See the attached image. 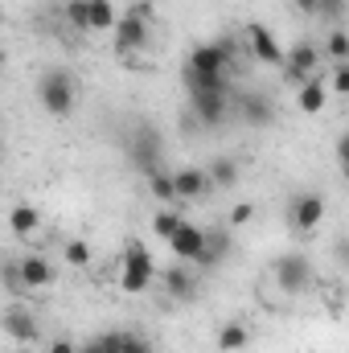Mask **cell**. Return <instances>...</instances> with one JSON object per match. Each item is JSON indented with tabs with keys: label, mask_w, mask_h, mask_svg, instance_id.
Segmentation results:
<instances>
[{
	"label": "cell",
	"mask_w": 349,
	"mask_h": 353,
	"mask_svg": "<svg viewBox=\"0 0 349 353\" xmlns=\"http://www.w3.org/2000/svg\"><path fill=\"white\" fill-rule=\"evenodd\" d=\"M148 37H152V4H148V0H136L132 8H123V12L115 17V25H111V46H115L119 58H132V54H140V50L148 46Z\"/></svg>",
	"instance_id": "obj_1"
},
{
	"label": "cell",
	"mask_w": 349,
	"mask_h": 353,
	"mask_svg": "<svg viewBox=\"0 0 349 353\" xmlns=\"http://www.w3.org/2000/svg\"><path fill=\"white\" fill-rule=\"evenodd\" d=\"M235 37H218V41H201L189 50L181 74H206V79H230V66H235Z\"/></svg>",
	"instance_id": "obj_2"
},
{
	"label": "cell",
	"mask_w": 349,
	"mask_h": 353,
	"mask_svg": "<svg viewBox=\"0 0 349 353\" xmlns=\"http://www.w3.org/2000/svg\"><path fill=\"white\" fill-rule=\"evenodd\" d=\"M157 259H152V251L140 243V239H128L123 243V255H119V292H128V296H140V292H148L152 288V279H157Z\"/></svg>",
	"instance_id": "obj_3"
},
{
	"label": "cell",
	"mask_w": 349,
	"mask_h": 353,
	"mask_svg": "<svg viewBox=\"0 0 349 353\" xmlns=\"http://www.w3.org/2000/svg\"><path fill=\"white\" fill-rule=\"evenodd\" d=\"M37 103H41L46 115L66 119V115L74 111V103H79L74 74H66V70H46V74L37 79Z\"/></svg>",
	"instance_id": "obj_4"
},
{
	"label": "cell",
	"mask_w": 349,
	"mask_h": 353,
	"mask_svg": "<svg viewBox=\"0 0 349 353\" xmlns=\"http://www.w3.org/2000/svg\"><path fill=\"white\" fill-rule=\"evenodd\" d=\"M321 46L317 41H308V37H300V41H292L288 50H283V62H279V70H283V83L288 87H300V83H308V79H321Z\"/></svg>",
	"instance_id": "obj_5"
},
{
	"label": "cell",
	"mask_w": 349,
	"mask_h": 353,
	"mask_svg": "<svg viewBox=\"0 0 349 353\" xmlns=\"http://www.w3.org/2000/svg\"><path fill=\"white\" fill-rule=\"evenodd\" d=\"M325 197L321 193H296L292 201H288V222H292V230L296 234H317V226L325 222Z\"/></svg>",
	"instance_id": "obj_6"
},
{
	"label": "cell",
	"mask_w": 349,
	"mask_h": 353,
	"mask_svg": "<svg viewBox=\"0 0 349 353\" xmlns=\"http://www.w3.org/2000/svg\"><path fill=\"white\" fill-rule=\"evenodd\" d=\"M17 279H21V292H50L58 283V271L46 255L29 251V255H17Z\"/></svg>",
	"instance_id": "obj_7"
},
{
	"label": "cell",
	"mask_w": 349,
	"mask_h": 353,
	"mask_svg": "<svg viewBox=\"0 0 349 353\" xmlns=\"http://www.w3.org/2000/svg\"><path fill=\"white\" fill-rule=\"evenodd\" d=\"M243 46H247V54H251L259 66H279V62H283V46L275 41V33H271L263 21H251V25L243 29Z\"/></svg>",
	"instance_id": "obj_8"
},
{
	"label": "cell",
	"mask_w": 349,
	"mask_h": 353,
	"mask_svg": "<svg viewBox=\"0 0 349 353\" xmlns=\"http://www.w3.org/2000/svg\"><path fill=\"white\" fill-rule=\"evenodd\" d=\"M271 275H275V283H279L283 292H300V288H308V279H312V263H308V255L288 251V255L275 259Z\"/></svg>",
	"instance_id": "obj_9"
},
{
	"label": "cell",
	"mask_w": 349,
	"mask_h": 353,
	"mask_svg": "<svg viewBox=\"0 0 349 353\" xmlns=\"http://www.w3.org/2000/svg\"><path fill=\"white\" fill-rule=\"evenodd\" d=\"M189 103H193V119L201 128H218L230 111V90H193Z\"/></svg>",
	"instance_id": "obj_10"
},
{
	"label": "cell",
	"mask_w": 349,
	"mask_h": 353,
	"mask_svg": "<svg viewBox=\"0 0 349 353\" xmlns=\"http://www.w3.org/2000/svg\"><path fill=\"white\" fill-rule=\"evenodd\" d=\"M201 247H206V230L197 226V222H185L181 218V226H177L173 234H169V251H173L181 263H197V255H201Z\"/></svg>",
	"instance_id": "obj_11"
},
{
	"label": "cell",
	"mask_w": 349,
	"mask_h": 353,
	"mask_svg": "<svg viewBox=\"0 0 349 353\" xmlns=\"http://www.w3.org/2000/svg\"><path fill=\"white\" fill-rule=\"evenodd\" d=\"M4 333L17 341V345H37L41 341V325H37V316L29 312V308H21V304H12L8 312H4Z\"/></svg>",
	"instance_id": "obj_12"
},
{
	"label": "cell",
	"mask_w": 349,
	"mask_h": 353,
	"mask_svg": "<svg viewBox=\"0 0 349 353\" xmlns=\"http://www.w3.org/2000/svg\"><path fill=\"white\" fill-rule=\"evenodd\" d=\"M157 279L169 292V300H193L197 296V271L189 263H181V259L173 267H165V271H157Z\"/></svg>",
	"instance_id": "obj_13"
},
{
	"label": "cell",
	"mask_w": 349,
	"mask_h": 353,
	"mask_svg": "<svg viewBox=\"0 0 349 353\" xmlns=\"http://www.w3.org/2000/svg\"><path fill=\"white\" fill-rule=\"evenodd\" d=\"M206 189H210V181H206V169H197V165H185L173 173V201H197Z\"/></svg>",
	"instance_id": "obj_14"
},
{
	"label": "cell",
	"mask_w": 349,
	"mask_h": 353,
	"mask_svg": "<svg viewBox=\"0 0 349 353\" xmlns=\"http://www.w3.org/2000/svg\"><path fill=\"white\" fill-rule=\"evenodd\" d=\"M128 152H132V161L148 173V169H157V165H161V136H157L152 128H140V132H136V140L128 144Z\"/></svg>",
	"instance_id": "obj_15"
},
{
	"label": "cell",
	"mask_w": 349,
	"mask_h": 353,
	"mask_svg": "<svg viewBox=\"0 0 349 353\" xmlns=\"http://www.w3.org/2000/svg\"><path fill=\"white\" fill-rule=\"evenodd\" d=\"M8 230H12L21 243H29V239L41 230V210L29 205V201H17V205L8 210Z\"/></svg>",
	"instance_id": "obj_16"
},
{
	"label": "cell",
	"mask_w": 349,
	"mask_h": 353,
	"mask_svg": "<svg viewBox=\"0 0 349 353\" xmlns=\"http://www.w3.org/2000/svg\"><path fill=\"white\" fill-rule=\"evenodd\" d=\"M214 341H218V353H243L255 341V333H251L247 321H226V325H218Z\"/></svg>",
	"instance_id": "obj_17"
},
{
	"label": "cell",
	"mask_w": 349,
	"mask_h": 353,
	"mask_svg": "<svg viewBox=\"0 0 349 353\" xmlns=\"http://www.w3.org/2000/svg\"><path fill=\"white\" fill-rule=\"evenodd\" d=\"M321 79H325V74H321ZM321 79H308V83L296 87V107H300L304 115H321V111L329 107V90H325Z\"/></svg>",
	"instance_id": "obj_18"
},
{
	"label": "cell",
	"mask_w": 349,
	"mask_h": 353,
	"mask_svg": "<svg viewBox=\"0 0 349 353\" xmlns=\"http://www.w3.org/2000/svg\"><path fill=\"white\" fill-rule=\"evenodd\" d=\"M83 8H87V33H111V25L119 17L115 0H83Z\"/></svg>",
	"instance_id": "obj_19"
},
{
	"label": "cell",
	"mask_w": 349,
	"mask_h": 353,
	"mask_svg": "<svg viewBox=\"0 0 349 353\" xmlns=\"http://www.w3.org/2000/svg\"><path fill=\"white\" fill-rule=\"evenodd\" d=\"M239 176H243V169H239V161H235V157H214V161L206 165V181H210V185H218V189L239 185Z\"/></svg>",
	"instance_id": "obj_20"
},
{
	"label": "cell",
	"mask_w": 349,
	"mask_h": 353,
	"mask_svg": "<svg viewBox=\"0 0 349 353\" xmlns=\"http://www.w3.org/2000/svg\"><path fill=\"white\" fill-rule=\"evenodd\" d=\"M243 119H247L251 128H267V123L275 119L271 99H267V94H259V90H255V94H247V99H243Z\"/></svg>",
	"instance_id": "obj_21"
},
{
	"label": "cell",
	"mask_w": 349,
	"mask_h": 353,
	"mask_svg": "<svg viewBox=\"0 0 349 353\" xmlns=\"http://www.w3.org/2000/svg\"><path fill=\"white\" fill-rule=\"evenodd\" d=\"M226 255H230V234H210L206 230V247H201V255H197L193 267H218Z\"/></svg>",
	"instance_id": "obj_22"
},
{
	"label": "cell",
	"mask_w": 349,
	"mask_h": 353,
	"mask_svg": "<svg viewBox=\"0 0 349 353\" xmlns=\"http://www.w3.org/2000/svg\"><path fill=\"white\" fill-rule=\"evenodd\" d=\"M62 259H66V267L83 271V267L94 263V251H90L87 239H66V243H62Z\"/></svg>",
	"instance_id": "obj_23"
},
{
	"label": "cell",
	"mask_w": 349,
	"mask_h": 353,
	"mask_svg": "<svg viewBox=\"0 0 349 353\" xmlns=\"http://www.w3.org/2000/svg\"><path fill=\"white\" fill-rule=\"evenodd\" d=\"M321 58H329V62H349V33L341 29V25H333V33L325 37Z\"/></svg>",
	"instance_id": "obj_24"
},
{
	"label": "cell",
	"mask_w": 349,
	"mask_h": 353,
	"mask_svg": "<svg viewBox=\"0 0 349 353\" xmlns=\"http://www.w3.org/2000/svg\"><path fill=\"white\" fill-rule=\"evenodd\" d=\"M144 176H148V193L169 205V201H173V173H169L165 165H157V169H148Z\"/></svg>",
	"instance_id": "obj_25"
},
{
	"label": "cell",
	"mask_w": 349,
	"mask_h": 353,
	"mask_svg": "<svg viewBox=\"0 0 349 353\" xmlns=\"http://www.w3.org/2000/svg\"><path fill=\"white\" fill-rule=\"evenodd\" d=\"M181 218H185V214H177V210H157V214H152V234H157L161 243H169V234L181 226Z\"/></svg>",
	"instance_id": "obj_26"
},
{
	"label": "cell",
	"mask_w": 349,
	"mask_h": 353,
	"mask_svg": "<svg viewBox=\"0 0 349 353\" xmlns=\"http://www.w3.org/2000/svg\"><path fill=\"white\" fill-rule=\"evenodd\" d=\"M329 94H349V62H333L329 66V79H321Z\"/></svg>",
	"instance_id": "obj_27"
},
{
	"label": "cell",
	"mask_w": 349,
	"mask_h": 353,
	"mask_svg": "<svg viewBox=\"0 0 349 353\" xmlns=\"http://www.w3.org/2000/svg\"><path fill=\"white\" fill-rule=\"evenodd\" d=\"M62 17H66L70 29L87 33V8H83V0H66V4H62Z\"/></svg>",
	"instance_id": "obj_28"
},
{
	"label": "cell",
	"mask_w": 349,
	"mask_h": 353,
	"mask_svg": "<svg viewBox=\"0 0 349 353\" xmlns=\"http://www.w3.org/2000/svg\"><path fill=\"white\" fill-rule=\"evenodd\" d=\"M317 17H321V21H333V25H337V21L346 17V0H321V4H317Z\"/></svg>",
	"instance_id": "obj_29"
},
{
	"label": "cell",
	"mask_w": 349,
	"mask_h": 353,
	"mask_svg": "<svg viewBox=\"0 0 349 353\" xmlns=\"http://www.w3.org/2000/svg\"><path fill=\"white\" fill-rule=\"evenodd\" d=\"M247 222H255V201H239L230 210V226H247Z\"/></svg>",
	"instance_id": "obj_30"
},
{
	"label": "cell",
	"mask_w": 349,
	"mask_h": 353,
	"mask_svg": "<svg viewBox=\"0 0 349 353\" xmlns=\"http://www.w3.org/2000/svg\"><path fill=\"white\" fill-rule=\"evenodd\" d=\"M119 353H152V341H144L140 333H123V345Z\"/></svg>",
	"instance_id": "obj_31"
},
{
	"label": "cell",
	"mask_w": 349,
	"mask_h": 353,
	"mask_svg": "<svg viewBox=\"0 0 349 353\" xmlns=\"http://www.w3.org/2000/svg\"><path fill=\"white\" fill-rule=\"evenodd\" d=\"M0 279H4L8 288H21V279H17V259H8V263H0Z\"/></svg>",
	"instance_id": "obj_32"
},
{
	"label": "cell",
	"mask_w": 349,
	"mask_h": 353,
	"mask_svg": "<svg viewBox=\"0 0 349 353\" xmlns=\"http://www.w3.org/2000/svg\"><path fill=\"white\" fill-rule=\"evenodd\" d=\"M74 345H79V341H70V337H54V341L46 345V353H74Z\"/></svg>",
	"instance_id": "obj_33"
},
{
	"label": "cell",
	"mask_w": 349,
	"mask_h": 353,
	"mask_svg": "<svg viewBox=\"0 0 349 353\" xmlns=\"http://www.w3.org/2000/svg\"><path fill=\"white\" fill-rule=\"evenodd\" d=\"M317 4H321V0H292V8L304 12V17H317Z\"/></svg>",
	"instance_id": "obj_34"
},
{
	"label": "cell",
	"mask_w": 349,
	"mask_h": 353,
	"mask_svg": "<svg viewBox=\"0 0 349 353\" xmlns=\"http://www.w3.org/2000/svg\"><path fill=\"white\" fill-rule=\"evenodd\" d=\"M74 353H103V350H99V341L90 337V341H83V345H74Z\"/></svg>",
	"instance_id": "obj_35"
},
{
	"label": "cell",
	"mask_w": 349,
	"mask_h": 353,
	"mask_svg": "<svg viewBox=\"0 0 349 353\" xmlns=\"http://www.w3.org/2000/svg\"><path fill=\"white\" fill-rule=\"evenodd\" d=\"M4 66H8V50L0 46V70H4Z\"/></svg>",
	"instance_id": "obj_36"
},
{
	"label": "cell",
	"mask_w": 349,
	"mask_h": 353,
	"mask_svg": "<svg viewBox=\"0 0 349 353\" xmlns=\"http://www.w3.org/2000/svg\"><path fill=\"white\" fill-rule=\"evenodd\" d=\"M0 161H4V144H0Z\"/></svg>",
	"instance_id": "obj_37"
}]
</instances>
